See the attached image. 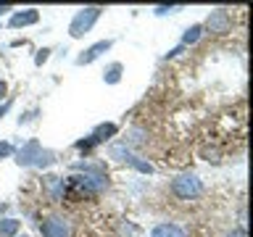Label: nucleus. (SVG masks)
<instances>
[{
	"mask_svg": "<svg viewBox=\"0 0 253 237\" xmlns=\"http://www.w3.org/2000/svg\"><path fill=\"white\" fill-rule=\"evenodd\" d=\"M114 134H116V124H100V126H95L90 140H92V145H100V142H108Z\"/></svg>",
	"mask_w": 253,
	"mask_h": 237,
	"instance_id": "nucleus-8",
	"label": "nucleus"
},
{
	"mask_svg": "<svg viewBox=\"0 0 253 237\" xmlns=\"http://www.w3.org/2000/svg\"><path fill=\"white\" fill-rule=\"evenodd\" d=\"M119 79H122V63H111L108 71H106V82L108 84H116Z\"/></svg>",
	"mask_w": 253,
	"mask_h": 237,
	"instance_id": "nucleus-13",
	"label": "nucleus"
},
{
	"mask_svg": "<svg viewBox=\"0 0 253 237\" xmlns=\"http://www.w3.org/2000/svg\"><path fill=\"white\" fill-rule=\"evenodd\" d=\"M171 193L177 195L179 200H195V198L203 193V185L195 174H179V177L171 182Z\"/></svg>",
	"mask_w": 253,
	"mask_h": 237,
	"instance_id": "nucleus-1",
	"label": "nucleus"
},
{
	"mask_svg": "<svg viewBox=\"0 0 253 237\" xmlns=\"http://www.w3.org/2000/svg\"><path fill=\"white\" fill-rule=\"evenodd\" d=\"M47 55H50V50H47V47H42V50H37V55H35V63H37V66H42V63L47 61Z\"/></svg>",
	"mask_w": 253,
	"mask_h": 237,
	"instance_id": "nucleus-14",
	"label": "nucleus"
},
{
	"mask_svg": "<svg viewBox=\"0 0 253 237\" xmlns=\"http://www.w3.org/2000/svg\"><path fill=\"white\" fill-rule=\"evenodd\" d=\"M21 237H24V235H21Z\"/></svg>",
	"mask_w": 253,
	"mask_h": 237,
	"instance_id": "nucleus-20",
	"label": "nucleus"
},
{
	"mask_svg": "<svg viewBox=\"0 0 253 237\" xmlns=\"http://www.w3.org/2000/svg\"><path fill=\"white\" fill-rule=\"evenodd\" d=\"M40 21V13L35 11V8H27V11H19L11 16V27L19 29V27H29V24H37Z\"/></svg>",
	"mask_w": 253,
	"mask_h": 237,
	"instance_id": "nucleus-7",
	"label": "nucleus"
},
{
	"mask_svg": "<svg viewBox=\"0 0 253 237\" xmlns=\"http://www.w3.org/2000/svg\"><path fill=\"white\" fill-rule=\"evenodd\" d=\"M21 221L16 219H0V237H13L16 232H19Z\"/></svg>",
	"mask_w": 253,
	"mask_h": 237,
	"instance_id": "nucleus-11",
	"label": "nucleus"
},
{
	"mask_svg": "<svg viewBox=\"0 0 253 237\" xmlns=\"http://www.w3.org/2000/svg\"><path fill=\"white\" fill-rule=\"evenodd\" d=\"M201 32H203L201 24H195V27L185 29V37H182V42H185V45H193V42H198V40H201Z\"/></svg>",
	"mask_w": 253,
	"mask_h": 237,
	"instance_id": "nucleus-12",
	"label": "nucleus"
},
{
	"mask_svg": "<svg viewBox=\"0 0 253 237\" xmlns=\"http://www.w3.org/2000/svg\"><path fill=\"white\" fill-rule=\"evenodd\" d=\"M11 153H13V145H11V142H0V158H8Z\"/></svg>",
	"mask_w": 253,
	"mask_h": 237,
	"instance_id": "nucleus-15",
	"label": "nucleus"
},
{
	"mask_svg": "<svg viewBox=\"0 0 253 237\" xmlns=\"http://www.w3.org/2000/svg\"><path fill=\"white\" fill-rule=\"evenodd\" d=\"M100 11H103V8H98V5H87V8H82V11H77V16L71 19L69 35H71V37L87 35V32L92 29V24L100 19Z\"/></svg>",
	"mask_w": 253,
	"mask_h": 237,
	"instance_id": "nucleus-2",
	"label": "nucleus"
},
{
	"mask_svg": "<svg viewBox=\"0 0 253 237\" xmlns=\"http://www.w3.org/2000/svg\"><path fill=\"white\" fill-rule=\"evenodd\" d=\"M206 27H209L211 32H216V35H224V32H229V27H232V19H229V13L224 11V8H219V11H213L209 16Z\"/></svg>",
	"mask_w": 253,
	"mask_h": 237,
	"instance_id": "nucleus-5",
	"label": "nucleus"
},
{
	"mask_svg": "<svg viewBox=\"0 0 253 237\" xmlns=\"http://www.w3.org/2000/svg\"><path fill=\"white\" fill-rule=\"evenodd\" d=\"M229 237H232V235H229ZM235 237H245V235H243V232H237V235H235Z\"/></svg>",
	"mask_w": 253,
	"mask_h": 237,
	"instance_id": "nucleus-19",
	"label": "nucleus"
},
{
	"mask_svg": "<svg viewBox=\"0 0 253 237\" xmlns=\"http://www.w3.org/2000/svg\"><path fill=\"white\" fill-rule=\"evenodd\" d=\"M40 232L42 237H69V224L61 216H50L40 224Z\"/></svg>",
	"mask_w": 253,
	"mask_h": 237,
	"instance_id": "nucleus-3",
	"label": "nucleus"
},
{
	"mask_svg": "<svg viewBox=\"0 0 253 237\" xmlns=\"http://www.w3.org/2000/svg\"><path fill=\"white\" fill-rule=\"evenodd\" d=\"M8 111H11V103H3V106H0V118H3Z\"/></svg>",
	"mask_w": 253,
	"mask_h": 237,
	"instance_id": "nucleus-16",
	"label": "nucleus"
},
{
	"mask_svg": "<svg viewBox=\"0 0 253 237\" xmlns=\"http://www.w3.org/2000/svg\"><path fill=\"white\" fill-rule=\"evenodd\" d=\"M106 50H111V40H100V42H95V45L87 47V50L77 58V63H79V66H84V63H92L95 58H100V55L106 53Z\"/></svg>",
	"mask_w": 253,
	"mask_h": 237,
	"instance_id": "nucleus-6",
	"label": "nucleus"
},
{
	"mask_svg": "<svg viewBox=\"0 0 253 237\" xmlns=\"http://www.w3.org/2000/svg\"><path fill=\"white\" fill-rule=\"evenodd\" d=\"M45 187H47V193H50L53 200H61V198H63V179L47 177V179H45Z\"/></svg>",
	"mask_w": 253,
	"mask_h": 237,
	"instance_id": "nucleus-10",
	"label": "nucleus"
},
{
	"mask_svg": "<svg viewBox=\"0 0 253 237\" xmlns=\"http://www.w3.org/2000/svg\"><path fill=\"white\" fill-rule=\"evenodd\" d=\"M5 11H11V5H0V16H3Z\"/></svg>",
	"mask_w": 253,
	"mask_h": 237,
	"instance_id": "nucleus-18",
	"label": "nucleus"
},
{
	"mask_svg": "<svg viewBox=\"0 0 253 237\" xmlns=\"http://www.w3.org/2000/svg\"><path fill=\"white\" fill-rule=\"evenodd\" d=\"M40 153H42L40 142L29 140V142H24V148H19V153H16V163H19V166H32V163H37Z\"/></svg>",
	"mask_w": 253,
	"mask_h": 237,
	"instance_id": "nucleus-4",
	"label": "nucleus"
},
{
	"mask_svg": "<svg viewBox=\"0 0 253 237\" xmlns=\"http://www.w3.org/2000/svg\"><path fill=\"white\" fill-rule=\"evenodd\" d=\"M5 90H8V87H5V82H3V79H0V98L5 95Z\"/></svg>",
	"mask_w": 253,
	"mask_h": 237,
	"instance_id": "nucleus-17",
	"label": "nucleus"
},
{
	"mask_svg": "<svg viewBox=\"0 0 253 237\" xmlns=\"http://www.w3.org/2000/svg\"><path fill=\"white\" fill-rule=\"evenodd\" d=\"M150 237H185V232H182L177 224H158L153 232H150Z\"/></svg>",
	"mask_w": 253,
	"mask_h": 237,
	"instance_id": "nucleus-9",
	"label": "nucleus"
}]
</instances>
